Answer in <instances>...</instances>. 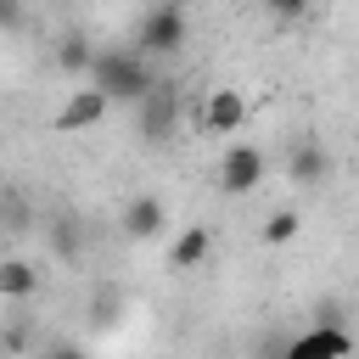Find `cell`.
<instances>
[{
	"instance_id": "cell-1",
	"label": "cell",
	"mask_w": 359,
	"mask_h": 359,
	"mask_svg": "<svg viewBox=\"0 0 359 359\" xmlns=\"http://www.w3.org/2000/svg\"><path fill=\"white\" fill-rule=\"evenodd\" d=\"M90 84L107 95V101H129L140 107L151 90H157V73L140 50H95V67H90Z\"/></svg>"
},
{
	"instance_id": "cell-2",
	"label": "cell",
	"mask_w": 359,
	"mask_h": 359,
	"mask_svg": "<svg viewBox=\"0 0 359 359\" xmlns=\"http://www.w3.org/2000/svg\"><path fill=\"white\" fill-rule=\"evenodd\" d=\"M185 39H191V22H185V11H174V6H151L146 17H140V56H180L185 50Z\"/></svg>"
},
{
	"instance_id": "cell-3",
	"label": "cell",
	"mask_w": 359,
	"mask_h": 359,
	"mask_svg": "<svg viewBox=\"0 0 359 359\" xmlns=\"http://www.w3.org/2000/svg\"><path fill=\"white\" fill-rule=\"evenodd\" d=\"M264 174H269V163H264L258 146H224V157H219V168H213V185H219L224 196H252V191L264 185Z\"/></svg>"
},
{
	"instance_id": "cell-4",
	"label": "cell",
	"mask_w": 359,
	"mask_h": 359,
	"mask_svg": "<svg viewBox=\"0 0 359 359\" xmlns=\"http://www.w3.org/2000/svg\"><path fill=\"white\" fill-rule=\"evenodd\" d=\"M135 123H140V140H146V146H168L174 129H180V90H174V84H157V90L135 107Z\"/></svg>"
},
{
	"instance_id": "cell-5",
	"label": "cell",
	"mask_w": 359,
	"mask_h": 359,
	"mask_svg": "<svg viewBox=\"0 0 359 359\" xmlns=\"http://www.w3.org/2000/svg\"><path fill=\"white\" fill-rule=\"evenodd\" d=\"M280 359H353V337L337 325V314H320V325L303 331Z\"/></svg>"
},
{
	"instance_id": "cell-6",
	"label": "cell",
	"mask_w": 359,
	"mask_h": 359,
	"mask_svg": "<svg viewBox=\"0 0 359 359\" xmlns=\"http://www.w3.org/2000/svg\"><path fill=\"white\" fill-rule=\"evenodd\" d=\"M107 95L95 90V84H84V90H73L67 101H62V112L50 118V135H79V129H95L101 118H107Z\"/></svg>"
},
{
	"instance_id": "cell-7",
	"label": "cell",
	"mask_w": 359,
	"mask_h": 359,
	"mask_svg": "<svg viewBox=\"0 0 359 359\" xmlns=\"http://www.w3.org/2000/svg\"><path fill=\"white\" fill-rule=\"evenodd\" d=\"M196 123H202V135H236V129L247 123V95H241V90H224V84L208 90Z\"/></svg>"
},
{
	"instance_id": "cell-8",
	"label": "cell",
	"mask_w": 359,
	"mask_h": 359,
	"mask_svg": "<svg viewBox=\"0 0 359 359\" xmlns=\"http://www.w3.org/2000/svg\"><path fill=\"white\" fill-rule=\"evenodd\" d=\"M286 180H292V185H303V191L325 185V180H331V157H325V146L297 140V146H292V157H286Z\"/></svg>"
},
{
	"instance_id": "cell-9",
	"label": "cell",
	"mask_w": 359,
	"mask_h": 359,
	"mask_svg": "<svg viewBox=\"0 0 359 359\" xmlns=\"http://www.w3.org/2000/svg\"><path fill=\"white\" fill-rule=\"evenodd\" d=\"M163 224H168V208L157 196H135L123 208V236L129 241H151V236H163Z\"/></svg>"
},
{
	"instance_id": "cell-10",
	"label": "cell",
	"mask_w": 359,
	"mask_h": 359,
	"mask_svg": "<svg viewBox=\"0 0 359 359\" xmlns=\"http://www.w3.org/2000/svg\"><path fill=\"white\" fill-rule=\"evenodd\" d=\"M208 247H213V236H208L202 224H185V230L168 241V269H202Z\"/></svg>"
},
{
	"instance_id": "cell-11",
	"label": "cell",
	"mask_w": 359,
	"mask_h": 359,
	"mask_svg": "<svg viewBox=\"0 0 359 359\" xmlns=\"http://www.w3.org/2000/svg\"><path fill=\"white\" fill-rule=\"evenodd\" d=\"M39 292V269L28 264V258H6L0 264V297L6 303H22V297H34Z\"/></svg>"
},
{
	"instance_id": "cell-12",
	"label": "cell",
	"mask_w": 359,
	"mask_h": 359,
	"mask_svg": "<svg viewBox=\"0 0 359 359\" xmlns=\"http://www.w3.org/2000/svg\"><path fill=\"white\" fill-rule=\"evenodd\" d=\"M56 67H62V73H84V79H90V67H95L90 39H84V34H62V45H56Z\"/></svg>"
},
{
	"instance_id": "cell-13",
	"label": "cell",
	"mask_w": 359,
	"mask_h": 359,
	"mask_svg": "<svg viewBox=\"0 0 359 359\" xmlns=\"http://www.w3.org/2000/svg\"><path fill=\"white\" fill-rule=\"evenodd\" d=\"M297 230H303V213H297V208H275V213L264 219V247H286Z\"/></svg>"
},
{
	"instance_id": "cell-14",
	"label": "cell",
	"mask_w": 359,
	"mask_h": 359,
	"mask_svg": "<svg viewBox=\"0 0 359 359\" xmlns=\"http://www.w3.org/2000/svg\"><path fill=\"white\" fill-rule=\"evenodd\" d=\"M264 6H269V17H280V22H297V17H303L314 0H264Z\"/></svg>"
},
{
	"instance_id": "cell-15",
	"label": "cell",
	"mask_w": 359,
	"mask_h": 359,
	"mask_svg": "<svg viewBox=\"0 0 359 359\" xmlns=\"http://www.w3.org/2000/svg\"><path fill=\"white\" fill-rule=\"evenodd\" d=\"M56 247H62V252H79V230H73V219L56 224Z\"/></svg>"
},
{
	"instance_id": "cell-16",
	"label": "cell",
	"mask_w": 359,
	"mask_h": 359,
	"mask_svg": "<svg viewBox=\"0 0 359 359\" xmlns=\"http://www.w3.org/2000/svg\"><path fill=\"white\" fill-rule=\"evenodd\" d=\"M22 22V6L17 0H0V28H17Z\"/></svg>"
},
{
	"instance_id": "cell-17",
	"label": "cell",
	"mask_w": 359,
	"mask_h": 359,
	"mask_svg": "<svg viewBox=\"0 0 359 359\" xmlns=\"http://www.w3.org/2000/svg\"><path fill=\"white\" fill-rule=\"evenodd\" d=\"M45 359H84V353H79V348H67V342H62V348H50V353H45Z\"/></svg>"
},
{
	"instance_id": "cell-18",
	"label": "cell",
	"mask_w": 359,
	"mask_h": 359,
	"mask_svg": "<svg viewBox=\"0 0 359 359\" xmlns=\"http://www.w3.org/2000/svg\"><path fill=\"white\" fill-rule=\"evenodd\" d=\"M157 6H174V11H185V6H191V0H157Z\"/></svg>"
}]
</instances>
